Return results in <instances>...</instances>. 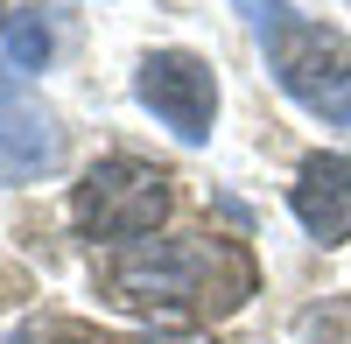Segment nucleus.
<instances>
[{
	"label": "nucleus",
	"mask_w": 351,
	"mask_h": 344,
	"mask_svg": "<svg viewBox=\"0 0 351 344\" xmlns=\"http://www.w3.org/2000/svg\"><path fill=\"white\" fill-rule=\"evenodd\" d=\"M106 288L134 317L218 323L253 295V253L239 239H162V246L127 253Z\"/></svg>",
	"instance_id": "f257e3e1"
},
{
	"label": "nucleus",
	"mask_w": 351,
	"mask_h": 344,
	"mask_svg": "<svg viewBox=\"0 0 351 344\" xmlns=\"http://www.w3.org/2000/svg\"><path fill=\"white\" fill-rule=\"evenodd\" d=\"M267 71L302 112L351 127V42L324 21H288L267 36Z\"/></svg>",
	"instance_id": "f03ea898"
},
{
	"label": "nucleus",
	"mask_w": 351,
	"mask_h": 344,
	"mask_svg": "<svg viewBox=\"0 0 351 344\" xmlns=\"http://www.w3.org/2000/svg\"><path fill=\"white\" fill-rule=\"evenodd\" d=\"M162 211H169V176L134 155L84 169V183L71 190V218L84 239H141L162 225Z\"/></svg>",
	"instance_id": "7ed1b4c3"
},
{
	"label": "nucleus",
	"mask_w": 351,
	"mask_h": 344,
	"mask_svg": "<svg viewBox=\"0 0 351 344\" xmlns=\"http://www.w3.org/2000/svg\"><path fill=\"white\" fill-rule=\"evenodd\" d=\"M134 99L148 106L155 120L183 140V148L211 140V120H218V77H211V64H204V56H190V49H155V56H141Z\"/></svg>",
	"instance_id": "20e7f679"
},
{
	"label": "nucleus",
	"mask_w": 351,
	"mask_h": 344,
	"mask_svg": "<svg viewBox=\"0 0 351 344\" xmlns=\"http://www.w3.org/2000/svg\"><path fill=\"white\" fill-rule=\"evenodd\" d=\"M56 120L28 99V84L0 71V169L8 176H43V169H56Z\"/></svg>",
	"instance_id": "39448f33"
},
{
	"label": "nucleus",
	"mask_w": 351,
	"mask_h": 344,
	"mask_svg": "<svg viewBox=\"0 0 351 344\" xmlns=\"http://www.w3.org/2000/svg\"><path fill=\"white\" fill-rule=\"evenodd\" d=\"M288 204H295V218H302L309 239L344 246V239H351V169H344L337 155H309V162L295 169Z\"/></svg>",
	"instance_id": "423d86ee"
},
{
	"label": "nucleus",
	"mask_w": 351,
	"mask_h": 344,
	"mask_svg": "<svg viewBox=\"0 0 351 344\" xmlns=\"http://www.w3.org/2000/svg\"><path fill=\"white\" fill-rule=\"evenodd\" d=\"M49 49H56V36H49L43 8H21V14L0 21V64H8V77L43 71V64H49Z\"/></svg>",
	"instance_id": "0eeeda50"
},
{
	"label": "nucleus",
	"mask_w": 351,
	"mask_h": 344,
	"mask_svg": "<svg viewBox=\"0 0 351 344\" xmlns=\"http://www.w3.org/2000/svg\"><path fill=\"white\" fill-rule=\"evenodd\" d=\"M295 330L302 344H351V295H324V309H309Z\"/></svg>",
	"instance_id": "6e6552de"
},
{
	"label": "nucleus",
	"mask_w": 351,
	"mask_h": 344,
	"mask_svg": "<svg viewBox=\"0 0 351 344\" xmlns=\"http://www.w3.org/2000/svg\"><path fill=\"white\" fill-rule=\"evenodd\" d=\"M232 8H239V14L260 28V36H274V28H288V21H295V14H288V0H232Z\"/></svg>",
	"instance_id": "1a4fd4ad"
},
{
	"label": "nucleus",
	"mask_w": 351,
	"mask_h": 344,
	"mask_svg": "<svg viewBox=\"0 0 351 344\" xmlns=\"http://www.w3.org/2000/svg\"><path fill=\"white\" fill-rule=\"evenodd\" d=\"M64 344H92V337H84V330H71V337H64Z\"/></svg>",
	"instance_id": "9d476101"
}]
</instances>
